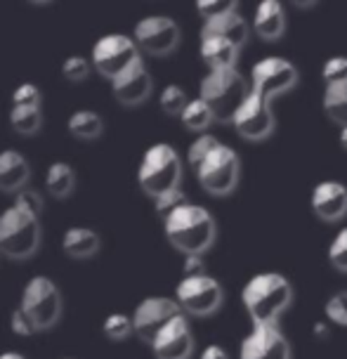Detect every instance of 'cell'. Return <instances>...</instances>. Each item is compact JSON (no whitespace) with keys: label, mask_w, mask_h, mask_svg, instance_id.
Returning <instances> with one entry per match:
<instances>
[{"label":"cell","mask_w":347,"mask_h":359,"mask_svg":"<svg viewBox=\"0 0 347 359\" xmlns=\"http://www.w3.org/2000/svg\"><path fill=\"white\" fill-rule=\"evenodd\" d=\"M182 126L187 128V130L191 133H203V130H208V126L213 123V111L208 109V104L201 100V97H196V100H189V104L184 107V111H182Z\"/></svg>","instance_id":"4316f807"},{"label":"cell","mask_w":347,"mask_h":359,"mask_svg":"<svg viewBox=\"0 0 347 359\" xmlns=\"http://www.w3.org/2000/svg\"><path fill=\"white\" fill-rule=\"evenodd\" d=\"M76 187V172L69 163L55 161L45 170V189L55 198H67Z\"/></svg>","instance_id":"603a6c76"},{"label":"cell","mask_w":347,"mask_h":359,"mask_svg":"<svg viewBox=\"0 0 347 359\" xmlns=\"http://www.w3.org/2000/svg\"><path fill=\"white\" fill-rule=\"evenodd\" d=\"M239 359H291V345L276 324H260L243 336Z\"/></svg>","instance_id":"5bb4252c"},{"label":"cell","mask_w":347,"mask_h":359,"mask_svg":"<svg viewBox=\"0 0 347 359\" xmlns=\"http://www.w3.org/2000/svg\"><path fill=\"white\" fill-rule=\"evenodd\" d=\"M31 177L29 161L15 149L0 151V191L5 194H19L27 189V182Z\"/></svg>","instance_id":"d6986e66"},{"label":"cell","mask_w":347,"mask_h":359,"mask_svg":"<svg viewBox=\"0 0 347 359\" xmlns=\"http://www.w3.org/2000/svg\"><path fill=\"white\" fill-rule=\"evenodd\" d=\"M102 331H104V336L109 338V341H125L130 333H135L132 329V317H128V314H121V312H114L109 314V317L104 319V324H102Z\"/></svg>","instance_id":"f1b7e54d"},{"label":"cell","mask_w":347,"mask_h":359,"mask_svg":"<svg viewBox=\"0 0 347 359\" xmlns=\"http://www.w3.org/2000/svg\"><path fill=\"white\" fill-rule=\"evenodd\" d=\"M253 31L262 41H279L286 31V15L281 3H276V0L260 3L253 17Z\"/></svg>","instance_id":"ffe728a7"},{"label":"cell","mask_w":347,"mask_h":359,"mask_svg":"<svg viewBox=\"0 0 347 359\" xmlns=\"http://www.w3.org/2000/svg\"><path fill=\"white\" fill-rule=\"evenodd\" d=\"M102 239L90 227H72L62 236V251L74 260H88L100 251Z\"/></svg>","instance_id":"44dd1931"},{"label":"cell","mask_w":347,"mask_h":359,"mask_svg":"<svg viewBox=\"0 0 347 359\" xmlns=\"http://www.w3.org/2000/svg\"><path fill=\"white\" fill-rule=\"evenodd\" d=\"M158 104L168 116H182V111H184V107L189 104V100H187V93H184L179 86H165L161 90Z\"/></svg>","instance_id":"83f0119b"},{"label":"cell","mask_w":347,"mask_h":359,"mask_svg":"<svg viewBox=\"0 0 347 359\" xmlns=\"http://www.w3.org/2000/svg\"><path fill=\"white\" fill-rule=\"evenodd\" d=\"M10 126L15 128V133L24 135V137H31L41 130L43 126V111L34 107H12L10 111Z\"/></svg>","instance_id":"484cf974"},{"label":"cell","mask_w":347,"mask_h":359,"mask_svg":"<svg viewBox=\"0 0 347 359\" xmlns=\"http://www.w3.org/2000/svg\"><path fill=\"white\" fill-rule=\"evenodd\" d=\"M326 317L333 324L347 326V291H340L329 298V303H326Z\"/></svg>","instance_id":"8d00e7d4"},{"label":"cell","mask_w":347,"mask_h":359,"mask_svg":"<svg viewBox=\"0 0 347 359\" xmlns=\"http://www.w3.org/2000/svg\"><path fill=\"white\" fill-rule=\"evenodd\" d=\"M324 111L333 123H338L340 128H347V83L326 86Z\"/></svg>","instance_id":"d4e9b609"},{"label":"cell","mask_w":347,"mask_h":359,"mask_svg":"<svg viewBox=\"0 0 347 359\" xmlns=\"http://www.w3.org/2000/svg\"><path fill=\"white\" fill-rule=\"evenodd\" d=\"M217 144H220V140L213 137V135H208V133L198 135V137L189 144V149H187V163H189V168L196 170L198 165L205 161V156H208V154L213 151Z\"/></svg>","instance_id":"f546056e"},{"label":"cell","mask_w":347,"mask_h":359,"mask_svg":"<svg viewBox=\"0 0 347 359\" xmlns=\"http://www.w3.org/2000/svg\"><path fill=\"white\" fill-rule=\"evenodd\" d=\"M67 128H69V133L79 140H97L100 135L104 133V121H102L100 114L93 111V109H79V111L72 114Z\"/></svg>","instance_id":"cb8c5ba5"},{"label":"cell","mask_w":347,"mask_h":359,"mask_svg":"<svg viewBox=\"0 0 347 359\" xmlns=\"http://www.w3.org/2000/svg\"><path fill=\"white\" fill-rule=\"evenodd\" d=\"M182 272H184V277H198V274H205L203 255H184Z\"/></svg>","instance_id":"ab89813d"},{"label":"cell","mask_w":347,"mask_h":359,"mask_svg":"<svg viewBox=\"0 0 347 359\" xmlns=\"http://www.w3.org/2000/svg\"><path fill=\"white\" fill-rule=\"evenodd\" d=\"M165 239L184 255H203L215 241V220L203 206L184 203L163 220Z\"/></svg>","instance_id":"7a4b0ae2"},{"label":"cell","mask_w":347,"mask_h":359,"mask_svg":"<svg viewBox=\"0 0 347 359\" xmlns=\"http://www.w3.org/2000/svg\"><path fill=\"white\" fill-rule=\"evenodd\" d=\"M196 12L201 15L203 22H215L229 12H236V3L234 0H201L196 5Z\"/></svg>","instance_id":"4dcf8cb0"},{"label":"cell","mask_w":347,"mask_h":359,"mask_svg":"<svg viewBox=\"0 0 347 359\" xmlns=\"http://www.w3.org/2000/svg\"><path fill=\"white\" fill-rule=\"evenodd\" d=\"M293 300V288L284 274L260 272L246 281L241 291L243 310L250 317L253 326L276 324L279 317L288 310Z\"/></svg>","instance_id":"6da1fadb"},{"label":"cell","mask_w":347,"mask_h":359,"mask_svg":"<svg viewBox=\"0 0 347 359\" xmlns=\"http://www.w3.org/2000/svg\"><path fill=\"white\" fill-rule=\"evenodd\" d=\"M64 359H69V357H64Z\"/></svg>","instance_id":"f6af8a7d"},{"label":"cell","mask_w":347,"mask_h":359,"mask_svg":"<svg viewBox=\"0 0 347 359\" xmlns=\"http://www.w3.org/2000/svg\"><path fill=\"white\" fill-rule=\"evenodd\" d=\"M175 300L182 307L184 314L191 317H208L220 310L224 291L220 281L208 277V274H198V277H182V281L175 288Z\"/></svg>","instance_id":"ba28073f"},{"label":"cell","mask_w":347,"mask_h":359,"mask_svg":"<svg viewBox=\"0 0 347 359\" xmlns=\"http://www.w3.org/2000/svg\"><path fill=\"white\" fill-rule=\"evenodd\" d=\"M201 60L205 62L208 72H217V69H236V60H239V48L231 45L227 38L210 34V31L201 29V45H198Z\"/></svg>","instance_id":"ac0fdd59"},{"label":"cell","mask_w":347,"mask_h":359,"mask_svg":"<svg viewBox=\"0 0 347 359\" xmlns=\"http://www.w3.org/2000/svg\"><path fill=\"white\" fill-rule=\"evenodd\" d=\"M0 359H27V357L19 355V352H3V355H0Z\"/></svg>","instance_id":"ee69618b"},{"label":"cell","mask_w":347,"mask_h":359,"mask_svg":"<svg viewBox=\"0 0 347 359\" xmlns=\"http://www.w3.org/2000/svg\"><path fill=\"white\" fill-rule=\"evenodd\" d=\"M231 126L243 140H250V142H260V140L269 137L274 133L272 102H267L265 97H260L258 93L250 90L248 97L243 100V104L236 111L234 121H231Z\"/></svg>","instance_id":"4fadbf2b"},{"label":"cell","mask_w":347,"mask_h":359,"mask_svg":"<svg viewBox=\"0 0 347 359\" xmlns=\"http://www.w3.org/2000/svg\"><path fill=\"white\" fill-rule=\"evenodd\" d=\"M314 336L321 338V341H326V336H329V329H326L324 322H319L317 326H314Z\"/></svg>","instance_id":"b9f144b4"},{"label":"cell","mask_w":347,"mask_h":359,"mask_svg":"<svg viewBox=\"0 0 347 359\" xmlns=\"http://www.w3.org/2000/svg\"><path fill=\"white\" fill-rule=\"evenodd\" d=\"M250 88L246 79L241 76L239 69H217L203 76L201 88H198V97H201L208 109L213 111V118L220 123H231L248 97Z\"/></svg>","instance_id":"3957f363"},{"label":"cell","mask_w":347,"mask_h":359,"mask_svg":"<svg viewBox=\"0 0 347 359\" xmlns=\"http://www.w3.org/2000/svg\"><path fill=\"white\" fill-rule=\"evenodd\" d=\"M312 210L324 222H338L347 215V187L336 180H324L312 189Z\"/></svg>","instance_id":"e0dca14e"},{"label":"cell","mask_w":347,"mask_h":359,"mask_svg":"<svg viewBox=\"0 0 347 359\" xmlns=\"http://www.w3.org/2000/svg\"><path fill=\"white\" fill-rule=\"evenodd\" d=\"M140 57H142V53H140L137 43L130 36L107 34L93 48V67L100 76L111 81L121 72H125L132 62H137Z\"/></svg>","instance_id":"9c48e42d"},{"label":"cell","mask_w":347,"mask_h":359,"mask_svg":"<svg viewBox=\"0 0 347 359\" xmlns=\"http://www.w3.org/2000/svg\"><path fill=\"white\" fill-rule=\"evenodd\" d=\"M184 203H189V198L182 189L168 191V194L154 198V208H156V215L161 217V220H165V217H168L170 213H175L179 206H184Z\"/></svg>","instance_id":"1f68e13d"},{"label":"cell","mask_w":347,"mask_h":359,"mask_svg":"<svg viewBox=\"0 0 347 359\" xmlns=\"http://www.w3.org/2000/svg\"><path fill=\"white\" fill-rule=\"evenodd\" d=\"M198 359H229L227 355V350L222 348V345H208L203 352H201V357Z\"/></svg>","instance_id":"60d3db41"},{"label":"cell","mask_w":347,"mask_h":359,"mask_svg":"<svg viewBox=\"0 0 347 359\" xmlns=\"http://www.w3.org/2000/svg\"><path fill=\"white\" fill-rule=\"evenodd\" d=\"M338 142H340V147L347 151V128H340V135H338Z\"/></svg>","instance_id":"7bdbcfd3"},{"label":"cell","mask_w":347,"mask_h":359,"mask_svg":"<svg viewBox=\"0 0 347 359\" xmlns=\"http://www.w3.org/2000/svg\"><path fill=\"white\" fill-rule=\"evenodd\" d=\"M41 88L34 86V83H22L19 88H15L12 93V107H34L41 109Z\"/></svg>","instance_id":"d590c367"},{"label":"cell","mask_w":347,"mask_h":359,"mask_svg":"<svg viewBox=\"0 0 347 359\" xmlns=\"http://www.w3.org/2000/svg\"><path fill=\"white\" fill-rule=\"evenodd\" d=\"M111 83V93L114 97L125 107H137L142 104L144 100H149L151 95V74L149 69L144 67V60L140 57L137 62H132L125 72H121L116 79L109 81Z\"/></svg>","instance_id":"9a60e30c"},{"label":"cell","mask_w":347,"mask_h":359,"mask_svg":"<svg viewBox=\"0 0 347 359\" xmlns=\"http://www.w3.org/2000/svg\"><path fill=\"white\" fill-rule=\"evenodd\" d=\"M179 180H182V158H179V154L165 142L151 144L144 151L137 168L140 189L154 201V198L168 194V191L179 189Z\"/></svg>","instance_id":"277c9868"},{"label":"cell","mask_w":347,"mask_h":359,"mask_svg":"<svg viewBox=\"0 0 347 359\" xmlns=\"http://www.w3.org/2000/svg\"><path fill=\"white\" fill-rule=\"evenodd\" d=\"M88 74H90V62L83 55L67 57V60H64V64H62V76L67 81H72V83L86 81Z\"/></svg>","instance_id":"d6a6232c"},{"label":"cell","mask_w":347,"mask_h":359,"mask_svg":"<svg viewBox=\"0 0 347 359\" xmlns=\"http://www.w3.org/2000/svg\"><path fill=\"white\" fill-rule=\"evenodd\" d=\"M182 307L177 305L175 298L165 296H149L135 307L132 312V329L135 336L142 343L151 345L154 338L158 336L161 329H165L172 319L182 317Z\"/></svg>","instance_id":"8fae6325"},{"label":"cell","mask_w":347,"mask_h":359,"mask_svg":"<svg viewBox=\"0 0 347 359\" xmlns=\"http://www.w3.org/2000/svg\"><path fill=\"white\" fill-rule=\"evenodd\" d=\"M203 31H210V34H217V36L227 38V41L231 45H236L239 50L248 41V22L239 15V10L229 12V15L215 19V22H205Z\"/></svg>","instance_id":"7402d4cb"},{"label":"cell","mask_w":347,"mask_h":359,"mask_svg":"<svg viewBox=\"0 0 347 359\" xmlns=\"http://www.w3.org/2000/svg\"><path fill=\"white\" fill-rule=\"evenodd\" d=\"M41 246V217L10 206L0 213V253L10 260H27Z\"/></svg>","instance_id":"5b68a950"},{"label":"cell","mask_w":347,"mask_h":359,"mask_svg":"<svg viewBox=\"0 0 347 359\" xmlns=\"http://www.w3.org/2000/svg\"><path fill=\"white\" fill-rule=\"evenodd\" d=\"M239 175H241L239 154L222 142L196 168V177L201 182V187L213 196L231 194L236 189V184H239Z\"/></svg>","instance_id":"52a82bcc"},{"label":"cell","mask_w":347,"mask_h":359,"mask_svg":"<svg viewBox=\"0 0 347 359\" xmlns=\"http://www.w3.org/2000/svg\"><path fill=\"white\" fill-rule=\"evenodd\" d=\"M10 326H12V331L19 333V336H31V333H36L34 324H31L27 314L22 312V307H15V310H12Z\"/></svg>","instance_id":"f35d334b"},{"label":"cell","mask_w":347,"mask_h":359,"mask_svg":"<svg viewBox=\"0 0 347 359\" xmlns=\"http://www.w3.org/2000/svg\"><path fill=\"white\" fill-rule=\"evenodd\" d=\"M329 262L338 272H347V227L333 236L329 246Z\"/></svg>","instance_id":"836d02e7"},{"label":"cell","mask_w":347,"mask_h":359,"mask_svg":"<svg viewBox=\"0 0 347 359\" xmlns=\"http://www.w3.org/2000/svg\"><path fill=\"white\" fill-rule=\"evenodd\" d=\"M298 83V69L284 57H265L250 72V90L272 102L291 93Z\"/></svg>","instance_id":"30bf717a"},{"label":"cell","mask_w":347,"mask_h":359,"mask_svg":"<svg viewBox=\"0 0 347 359\" xmlns=\"http://www.w3.org/2000/svg\"><path fill=\"white\" fill-rule=\"evenodd\" d=\"M132 41L137 43L140 53L151 57H165L177 48L179 43V27L175 19L165 15H149L135 24Z\"/></svg>","instance_id":"7c38bea8"},{"label":"cell","mask_w":347,"mask_h":359,"mask_svg":"<svg viewBox=\"0 0 347 359\" xmlns=\"http://www.w3.org/2000/svg\"><path fill=\"white\" fill-rule=\"evenodd\" d=\"M151 350L156 359H189L194 352V333L189 329L187 314L172 319L165 329L151 341Z\"/></svg>","instance_id":"2e32d148"},{"label":"cell","mask_w":347,"mask_h":359,"mask_svg":"<svg viewBox=\"0 0 347 359\" xmlns=\"http://www.w3.org/2000/svg\"><path fill=\"white\" fill-rule=\"evenodd\" d=\"M321 76H324L326 86H340V83H347V57H331L329 62L321 69Z\"/></svg>","instance_id":"e575fe53"},{"label":"cell","mask_w":347,"mask_h":359,"mask_svg":"<svg viewBox=\"0 0 347 359\" xmlns=\"http://www.w3.org/2000/svg\"><path fill=\"white\" fill-rule=\"evenodd\" d=\"M15 203L17 206H22L24 210H29V213L38 215V217H41V213H43V196L38 194L36 189H22L17 194Z\"/></svg>","instance_id":"74e56055"},{"label":"cell","mask_w":347,"mask_h":359,"mask_svg":"<svg viewBox=\"0 0 347 359\" xmlns=\"http://www.w3.org/2000/svg\"><path fill=\"white\" fill-rule=\"evenodd\" d=\"M19 307L29 317V322L34 324L36 331H48L60 322L64 300L55 281L38 274V277H31L27 281L22 298H19Z\"/></svg>","instance_id":"8992f818"}]
</instances>
